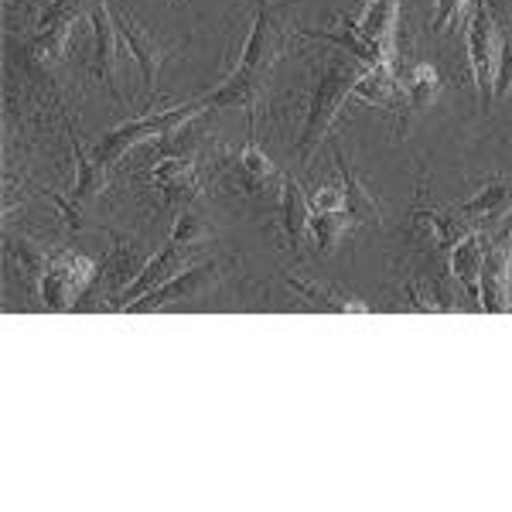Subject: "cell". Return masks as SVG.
<instances>
[{
  "label": "cell",
  "mask_w": 512,
  "mask_h": 512,
  "mask_svg": "<svg viewBox=\"0 0 512 512\" xmlns=\"http://www.w3.org/2000/svg\"><path fill=\"white\" fill-rule=\"evenodd\" d=\"M284 24L277 21V11H270L267 4L256 14V24L243 45V59H239V69L222 82L219 89H212L209 96H202L205 113L209 110H222V106H246V110H256V99L263 93V82H267L270 69L277 65L280 52H284Z\"/></svg>",
  "instance_id": "obj_1"
},
{
  "label": "cell",
  "mask_w": 512,
  "mask_h": 512,
  "mask_svg": "<svg viewBox=\"0 0 512 512\" xmlns=\"http://www.w3.org/2000/svg\"><path fill=\"white\" fill-rule=\"evenodd\" d=\"M359 76L362 72H355L352 65L345 59H338V55H332V59L325 62V69H321V86H318L315 103H311V113H308V123H304L301 140H297V158H301V164H308L311 154L321 147V140L328 137L338 110H342V103L349 99Z\"/></svg>",
  "instance_id": "obj_2"
},
{
  "label": "cell",
  "mask_w": 512,
  "mask_h": 512,
  "mask_svg": "<svg viewBox=\"0 0 512 512\" xmlns=\"http://www.w3.org/2000/svg\"><path fill=\"white\" fill-rule=\"evenodd\" d=\"M212 236V229L205 226L202 219H195L192 212H185L178 222H175V233H171L168 239V246L154 256L151 263H147L144 270H140V277L134 280V284L123 291V297L117 301V311H127L130 304L140 301L147 291H154V287H161L164 280H171L175 274H181L185 270V260H188V253L195 250L202 239H209Z\"/></svg>",
  "instance_id": "obj_3"
},
{
  "label": "cell",
  "mask_w": 512,
  "mask_h": 512,
  "mask_svg": "<svg viewBox=\"0 0 512 512\" xmlns=\"http://www.w3.org/2000/svg\"><path fill=\"white\" fill-rule=\"evenodd\" d=\"M202 113H205L202 99H195V103H185V106H175V110L154 113V117L130 120V123H123V127H117V130H110V134L99 137V144L93 147V158L103 164V168H113V164L123 158V151H127L130 144H140V140H147V137L171 134L175 127H181V123H188V120H195V117H202Z\"/></svg>",
  "instance_id": "obj_4"
},
{
  "label": "cell",
  "mask_w": 512,
  "mask_h": 512,
  "mask_svg": "<svg viewBox=\"0 0 512 512\" xmlns=\"http://www.w3.org/2000/svg\"><path fill=\"white\" fill-rule=\"evenodd\" d=\"M89 277H93V260L82 253H55L48 263L45 277H41V297L48 308L69 311L86 291Z\"/></svg>",
  "instance_id": "obj_5"
},
{
  "label": "cell",
  "mask_w": 512,
  "mask_h": 512,
  "mask_svg": "<svg viewBox=\"0 0 512 512\" xmlns=\"http://www.w3.org/2000/svg\"><path fill=\"white\" fill-rule=\"evenodd\" d=\"M512 233H502L492 246H485L482 277H478V304L492 315L512 308Z\"/></svg>",
  "instance_id": "obj_6"
},
{
  "label": "cell",
  "mask_w": 512,
  "mask_h": 512,
  "mask_svg": "<svg viewBox=\"0 0 512 512\" xmlns=\"http://www.w3.org/2000/svg\"><path fill=\"white\" fill-rule=\"evenodd\" d=\"M79 0H52L48 11L38 21V35L31 38V55L38 65H52L59 62V55L65 52V41H69L72 24L79 18Z\"/></svg>",
  "instance_id": "obj_7"
},
{
  "label": "cell",
  "mask_w": 512,
  "mask_h": 512,
  "mask_svg": "<svg viewBox=\"0 0 512 512\" xmlns=\"http://www.w3.org/2000/svg\"><path fill=\"white\" fill-rule=\"evenodd\" d=\"M216 263H198L192 270H181L171 280H164L161 287H154V291H147L140 301L130 304L127 311H158V308H168V304L175 301H192V297L205 294L212 287V280H216Z\"/></svg>",
  "instance_id": "obj_8"
},
{
  "label": "cell",
  "mask_w": 512,
  "mask_h": 512,
  "mask_svg": "<svg viewBox=\"0 0 512 512\" xmlns=\"http://www.w3.org/2000/svg\"><path fill=\"white\" fill-rule=\"evenodd\" d=\"M110 11H113V24H117L120 41L130 48L134 62L140 65V76H144V96L151 99L154 96V79H158V69H161V62H164V52L158 48V41H154L144 28H140L137 18L127 11V7H110Z\"/></svg>",
  "instance_id": "obj_9"
},
{
  "label": "cell",
  "mask_w": 512,
  "mask_h": 512,
  "mask_svg": "<svg viewBox=\"0 0 512 512\" xmlns=\"http://www.w3.org/2000/svg\"><path fill=\"white\" fill-rule=\"evenodd\" d=\"M93 31H96V79L106 86L113 103L123 106L120 86H117V24H113V11L106 0L93 4Z\"/></svg>",
  "instance_id": "obj_10"
},
{
  "label": "cell",
  "mask_w": 512,
  "mask_h": 512,
  "mask_svg": "<svg viewBox=\"0 0 512 512\" xmlns=\"http://www.w3.org/2000/svg\"><path fill=\"white\" fill-rule=\"evenodd\" d=\"M495 28H492V14L485 7H478L472 28H468V59H472V76L478 86V99L485 106V96H489L492 76H495Z\"/></svg>",
  "instance_id": "obj_11"
},
{
  "label": "cell",
  "mask_w": 512,
  "mask_h": 512,
  "mask_svg": "<svg viewBox=\"0 0 512 512\" xmlns=\"http://www.w3.org/2000/svg\"><path fill=\"white\" fill-rule=\"evenodd\" d=\"M151 181L161 188L171 202H192L202 192V178L198 168L188 158H168L151 171Z\"/></svg>",
  "instance_id": "obj_12"
},
{
  "label": "cell",
  "mask_w": 512,
  "mask_h": 512,
  "mask_svg": "<svg viewBox=\"0 0 512 512\" xmlns=\"http://www.w3.org/2000/svg\"><path fill=\"white\" fill-rule=\"evenodd\" d=\"M335 164H338V171H342L345 212H349L355 222H376V226H383V205H379V198L362 185V178L349 168V161H345V154L338 151V147H335Z\"/></svg>",
  "instance_id": "obj_13"
},
{
  "label": "cell",
  "mask_w": 512,
  "mask_h": 512,
  "mask_svg": "<svg viewBox=\"0 0 512 512\" xmlns=\"http://www.w3.org/2000/svg\"><path fill=\"white\" fill-rule=\"evenodd\" d=\"M72 151H76V188H72V198L69 202L82 209V205H89L96 195L106 192V185H110V175H106V168L99 164L96 158H89L86 151H82V144L76 137H72Z\"/></svg>",
  "instance_id": "obj_14"
},
{
  "label": "cell",
  "mask_w": 512,
  "mask_h": 512,
  "mask_svg": "<svg viewBox=\"0 0 512 512\" xmlns=\"http://www.w3.org/2000/svg\"><path fill=\"white\" fill-rule=\"evenodd\" d=\"M280 222H284L287 243L297 250L304 233H308V198L291 175L280 181Z\"/></svg>",
  "instance_id": "obj_15"
},
{
  "label": "cell",
  "mask_w": 512,
  "mask_h": 512,
  "mask_svg": "<svg viewBox=\"0 0 512 512\" xmlns=\"http://www.w3.org/2000/svg\"><path fill=\"white\" fill-rule=\"evenodd\" d=\"M308 38H325V41H335L338 48H345L349 55H355L359 62H366L369 69L373 65H383L386 62V48L383 45H376V41H366L359 35V24H349V21H342V28L338 31H328V28H321V31H304Z\"/></svg>",
  "instance_id": "obj_16"
},
{
  "label": "cell",
  "mask_w": 512,
  "mask_h": 512,
  "mask_svg": "<svg viewBox=\"0 0 512 512\" xmlns=\"http://www.w3.org/2000/svg\"><path fill=\"white\" fill-rule=\"evenodd\" d=\"M454 209H458L461 216H472V219L482 222V226H489V222L506 219L509 212H512V188L499 181V185L482 188V192H478L475 198H468V202L454 205Z\"/></svg>",
  "instance_id": "obj_17"
},
{
  "label": "cell",
  "mask_w": 512,
  "mask_h": 512,
  "mask_svg": "<svg viewBox=\"0 0 512 512\" xmlns=\"http://www.w3.org/2000/svg\"><path fill=\"white\" fill-rule=\"evenodd\" d=\"M417 216L434 229L437 246H444V250H451V246H458L461 239H468L472 233H478V226H482V222L472 219V216H461L458 209H451V212H434V209L427 212V209H420Z\"/></svg>",
  "instance_id": "obj_18"
},
{
  "label": "cell",
  "mask_w": 512,
  "mask_h": 512,
  "mask_svg": "<svg viewBox=\"0 0 512 512\" xmlns=\"http://www.w3.org/2000/svg\"><path fill=\"white\" fill-rule=\"evenodd\" d=\"M482 260H485V246H482V239H478V233L461 239L458 246H451V274L468 287V294H472V297H478Z\"/></svg>",
  "instance_id": "obj_19"
},
{
  "label": "cell",
  "mask_w": 512,
  "mask_h": 512,
  "mask_svg": "<svg viewBox=\"0 0 512 512\" xmlns=\"http://www.w3.org/2000/svg\"><path fill=\"white\" fill-rule=\"evenodd\" d=\"M396 11H400V0H373L369 11L359 21V35L366 41H376L390 52L393 45V28H396Z\"/></svg>",
  "instance_id": "obj_20"
},
{
  "label": "cell",
  "mask_w": 512,
  "mask_h": 512,
  "mask_svg": "<svg viewBox=\"0 0 512 512\" xmlns=\"http://www.w3.org/2000/svg\"><path fill=\"white\" fill-rule=\"evenodd\" d=\"M396 93V79H393V69L390 62L383 65H373L359 76V82L352 86L349 99H359V103H390Z\"/></svg>",
  "instance_id": "obj_21"
},
{
  "label": "cell",
  "mask_w": 512,
  "mask_h": 512,
  "mask_svg": "<svg viewBox=\"0 0 512 512\" xmlns=\"http://www.w3.org/2000/svg\"><path fill=\"white\" fill-rule=\"evenodd\" d=\"M284 280H287V284H291V291L301 294L304 301H315L318 308H328V311H355V315H362V311H366V304L349 301V297H342V294L328 291V287L315 284V280H301V277H291V274H287Z\"/></svg>",
  "instance_id": "obj_22"
},
{
  "label": "cell",
  "mask_w": 512,
  "mask_h": 512,
  "mask_svg": "<svg viewBox=\"0 0 512 512\" xmlns=\"http://www.w3.org/2000/svg\"><path fill=\"white\" fill-rule=\"evenodd\" d=\"M352 216L349 212H315V216L308 219V229H311V236H315V243H318V253L321 256H332L335 250V243H338V236L345 233V229L352 226Z\"/></svg>",
  "instance_id": "obj_23"
},
{
  "label": "cell",
  "mask_w": 512,
  "mask_h": 512,
  "mask_svg": "<svg viewBox=\"0 0 512 512\" xmlns=\"http://www.w3.org/2000/svg\"><path fill=\"white\" fill-rule=\"evenodd\" d=\"M236 168H239V175H243V181H246V188H250V192H256L263 181L274 175V161H270L267 154H263L260 147L253 144V140L243 147V151H236Z\"/></svg>",
  "instance_id": "obj_24"
},
{
  "label": "cell",
  "mask_w": 512,
  "mask_h": 512,
  "mask_svg": "<svg viewBox=\"0 0 512 512\" xmlns=\"http://www.w3.org/2000/svg\"><path fill=\"white\" fill-rule=\"evenodd\" d=\"M437 89H441V76H437L434 65H414V72H410V82H407V99L410 106H427L434 103Z\"/></svg>",
  "instance_id": "obj_25"
},
{
  "label": "cell",
  "mask_w": 512,
  "mask_h": 512,
  "mask_svg": "<svg viewBox=\"0 0 512 512\" xmlns=\"http://www.w3.org/2000/svg\"><path fill=\"white\" fill-rule=\"evenodd\" d=\"M11 253L18 256L21 270H24V274H28L31 280H41V277H45L48 263H52V256H55V253H45V250H41V246H35V243H28V239H14V243H11Z\"/></svg>",
  "instance_id": "obj_26"
},
{
  "label": "cell",
  "mask_w": 512,
  "mask_h": 512,
  "mask_svg": "<svg viewBox=\"0 0 512 512\" xmlns=\"http://www.w3.org/2000/svg\"><path fill=\"white\" fill-rule=\"evenodd\" d=\"M495 96H506L512 89V31L502 35L499 41V55H495Z\"/></svg>",
  "instance_id": "obj_27"
},
{
  "label": "cell",
  "mask_w": 512,
  "mask_h": 512,
  "mask_svg": "<svg viewBox=\"0 0 512 512\" xmlns=\"http://www.w3.org/2000/svg\"><path fill=\"white\" fill-rule=\"evenodd\" d=\"M308 209L311 212H342L345 209V192L335 185H318L308 195Z\"/></svg>",
  "instance_id": "obj_28"
},
{
  "label": "cell",
  "mask_w": 512,
  "mask_h": 512,
  "mask_svg": "<svg viewBox=\"0 0 512 512\" xmlns=\"http://www.w3.org/2000/svg\"><path fill=\"white\" fill-rule=\"evenodd\" d=\"M407 297H410V308H417V311H444V304H441V297H437L434 287L420 284V280L407 284Z\"/></svg>",
  "instance_id": "obj_29"
},
{
  "label": "cell",
  "mask_w": 512,
  "mask_h": 512,
  "mask_svg": "<svg viewBox=\"0 0 512 512\" xmlns=\"http://www.w3.org/2000/svg\"><path fill=\"white\" fill-rule=\"evenodd\" d=\"M461 4H465V0H437V7H434V31H448L451 21L458 18Z\"/></svg>",
  "instance_id": "obj_30"
},
{
  "label": "cell",
  "mask_w": 512,
  "mask_h": 512,
  "mask_svg": "<svg viewBox=\"0 0 512 512\" xmlns=\"http://www.w3.org/2000/svg\"><path fill=\"white\" fill-rule=\"evenodd\" d=\"M260 4H267V0H260Z\"/></svg>",
  "instance_id": "obj_31"
},
{
  "label": "cell",
  "mask_w": 512,
  "mask_h": 512,
  "mask_svg": "<svg viewBox=\"0 0 512 512\" xmlns=\"http://www.w3.org/2000/svg\"><path fill=\"white\" fill-rule=\"evenodd\" d=\"M509 140H512V137H509Z\"/></svg>",
  "instance_id": "obj_32"
}]
</instances>
